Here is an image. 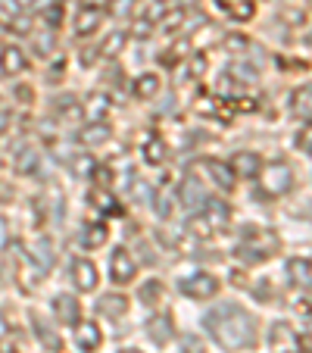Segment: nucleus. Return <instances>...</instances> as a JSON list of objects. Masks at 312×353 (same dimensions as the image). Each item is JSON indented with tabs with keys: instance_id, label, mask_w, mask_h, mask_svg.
I'll return each instance as SVG.
<instances>
[{
	"instance_id": "nucleus-1",
	"label": "nucleus",
	"mask_w": 312,
	"mask_h": 353,
	"mask_svg": "<svg viewBox=\"0 0 312 353\" xmlns=\"http://www.w3.org/2000/svg\"><path fill=\"white\" fill-rule=\"evenodd\" d=\"M203 325L209 328L216 344L225 347V350H244V347H250L256 341V319L247 310H240L238 303L213 307V313H206Z\"/></svg>"
},
{
	"instance_id": "nucleus-2",
	"label": "nucleus",
	"mask_w": 312,
	"mask_h": 353,
	"mask_svg": "<svg viewBox=\"0 0 312 353\" xmlns=\"http://www.w3.org/2000/svg\"><path fill=\"white\" fill-rule=\"evenodd\" d=\"M256 179H262L259 181V188H256L259 200H278L293 188V169L287 166V163L275 160V163H269V166L259 169Z\"/></svg>"
},
{
	"instance_id": "nucleus-3",
	"label": "nucleus",
	"mask_w": 312,
	"mask_h": 353,
	"mask_svg": "<svg viewBox=\"0 0 312 353\" xmlns=\"http://www.w3.org/2000/svg\"><path fill=\"white\" fill-rule=\"evenodd\" d=\"M275 234L272 232H262V228H244V241L238 247V256L247 263H262L272 256L275 250Z\"/></svg>"
},
{
	"instance_id": "nucleus-4",
	"label": "nucleus",
	"mask_w": 312,
	"mask_h": 353,
	"mask_svg": "<svg viewBox=\"0 0 312 353\" xmlns=\"http://www.w3.org/2000/svg\"><path fill=\"white\" fill-rule=\"evenodd\" d=\"M181 294H187L191 300H213L219 294V279L209 272H197L191 279H181Z\"/></svg>"
},
{
	"instance_id": "nucleus-5",
	"label": "nucleus",
	"mask_w": 312,
	"mask_h": 353,
	"mask_svg": "<svg viewBox=\"0 0 312 353\" xmlns=\"http://www.w3.org/2000/svg\"><path fill=\"white\" fill-rule=\"evenodd\" d=\"M134 275H138V263H134L132 250L128 247H116L113 256H110V279L116 285H128V281H134Z\"/></svg>"
},
{
	"instance_id": "nucleus-6",
	"label": "nucleus",
	"mask_w": 312,
	"mask_h": 353,
	"mask_svg": "<svg viewBox=\"0 0 312 353\" xmlns=\"http://www.w3.org/2000/svg\"><path fill=\"white\" fill-rule=\"evenodd\" d=\"M28 69V57L22 47L16 44H3L0 47V75L3 79H13V75H22Z\"/></svg>"
},
{
	"instance_id": "nucleus-7",
	"label": "nucleus",
	"mask_w": 312,
	"mask_h": 353,
	"mask_svg": "<svg viewBox=\"0 0 312 353\" xmlns=\"http://www.w3.org/2000/svg\"><path fill=\"white\" fill-rule=\"evenodd\" d=\"M269 347H272L275 353H297L300 350V338H297V332H293L287 322H275V325L269 328Z\"/></svg>"
},
{
	"instance_id": "nucleus-8",
	"label": "nucleus",
	"mask_w": 312,
	"mask_h": 353,
	"mask_svg": "<svg viewBox=\"0 0 312 353\" xmlns=\"http://www.w3.org/2000/svg\"><path fill=\"white\" fill-rule=\"evenodd\" d=\"M200 169H206V172H209V181L225 194L234 191V185H238V175L231 172V166H225V163H219V160H203Z\"/></svg>"
},
{
	"instance_id": "nucleus-9",
	"label": "nucleus",
	"mask_w": 312,
	"mask_h": 353,
	"mask_svg": "<svg viewBox=\"0 0 312 353\" xmlns=\"http://www.w3.org/2000/svg\"><path fill=\"white\" fill-rule=\"evenodd\" d=\"M200 219L206 222V225L213 228V234L219 232V228H225L228 225V207L222 203V200H213V197H206L203 203H200Z\"/></svg>"
},
{
	"instance_id": "nucleus-10",
	"label": "nucleus",
	"mask_w": 312,
	"mask_h": 353,
	"mask_svg": "<svg viewBox=\"0 0 312 353\" xmlns=\"http://www.w3.org/2000/svg\"><path fill=\"white\" fill-rule=\"evenodd\" d=\"M81 110H85V119L87 122H103L107 119V113L113 110V97L103 91H94L85 97V103H81Z\"/></svg>"
},
{
	"instance_id": "nucleus-11",
	"label": "nucleus",
	"mask_w": 312,
	"mask_h": 353,
	"mask_svg": "<svg viewBox=\"0 0 312 353\" xmlns=\"http://www.w3.org/2000/svg\"><path fill=\"white\" fill-rule=\"evenodd\" d=\"M100 22H103V7L87 3V7H81L79 16H75V34H79V38H87V34H94L100 28Z\"/></svg>"
},
{
	"instance_id": "nucleus-12",
	"label": "nucleus",
	"mask_w": 312,
	"mask_h": 353,
	"mask_svg": "<svg viewBox=\"0 0 312 353\" xmlns=\"http://www.w3.org/2000/svg\"><path fill=\"white\" fill-rule=\"evenodd\" d=\"M228 166H231V172L240 175V179H256L259 169H262V157L253 154V150H238Z\"/></svg>"
},
{
	"instance_id": "nucleus-13",
	"label": "nucleus",
	"mask_w": 312,
	"mask_h": 353,
	"mask_svg": "<svg viewBox=\"0 0 312 353\" xmlns=\"http://www.w3.org/2000/svg\"><path fill=\"white\" fill-rule=\"evenodd\" d=\"M54 316L60 319V325H79L81 307L72 294H56L54 297Z\"/></svg>"
},
{
	"instance_id": "nucleus-14",
	"label": "nucleus",
	"mask_w": 312,
	"mask_h": 353,
	"mask_svg": "<svg viewBox=\"0 0 312 353\" xmlns=\"http://www.w3.org/2000/svg\"><path fill=\"white\" fill-rule=\"evenodd\" d=\"M284 272L293 288H312V263L306 256H291L284 263Z\"/></svg>"
},
{
	"instance_id": "nucleus-15",
	"label": "nucleus",
	"mask_w": 312,
	"mask_h": 353,
	"mask_svg": "<svg viewBox=\"0 0 312 353\" xmlns=\"http://www.w3.org/2000/svg\"><path fill=\"white\" fill-rule=\"evenodd\" d=\"M75 344H79L81 353H94L103 344V334H100V328L94 322H79L75 325Z\"/></svg>"
},
{
	"instance_id": "nucleus-16",
	"label": "nucleus",
	"mask_w": 312,
	"mask_h": 353,
	"mask_svg": "<svg viewBox=\"0 0 312 353\" xmlns=\"http://www.w3.org/2000/svg\"><path fill=\"white\" fill-rule=\"evenodd\" d=\"M147 334H150L153 344H169L175 338V325H172V316L160 313V316H150L147 319Z\"/></svg>"
},
{
	"instance_id": "nucleus-17",
	"label": "nucleus",
	"mask_w": 312,
	"mask_h": 353,
	"mask_svg": "<svg viewBox=\"0 0 312 353\" xmlns=\"http://www.w3.org/2000/svg\"><path fill=\"white\" fill-rule=\"evenodd\" d=\"M13 169L19 175H34L41 169V147L34 144H25L16 150V160H13Z\"/></svg>"
},
{
	"instance_id": "nucleus-18",
	"label": "nucleus",
	"mask_w": 312,
	"mask_h": 353,
	"mask_svg": "<svg viewBox=\"0 0 312 353\" xmlns=\"http://www.w3.org/2000/svg\"><path fill=\"white\" fill-rule=\"evenodd\" d=\"M32 328H34V338L44 344V350H50V353H60L63 350V338L56 334V328L54 325H47L41 316H34L32 313Z\"/></svg>"
},
{
	"instance_id": "nucleus-19",
	"label": "nucleus",
	"mask_w": 312,
	"mask_h": 353,
	"mask_svg": "<svg viewBox=\"0 0 312 353\" xmlns=\"http://www.w3.org/2000/svg\"><path fill=\"white\" fill-rule=\"evenodd\" d=\"M110 138H113V125H107V119L103 122H87V125H81V132H79V141L85 147L107 144Z\"/></svg>"
},
{
	"instance_id": "nucleus-20",
	"label": "nucleus",
	"mask_w": 312,
	"mask_h": 353,
	"mask_svg": "<svg viewBox=\"0 0 312 353\" xmlns=\"http://www.w3.org/2000/svg\"><path fill=\"white\" fill-rule=\"evenodd\" d=\"M72 281L79 291H94L97 288V266L91 260H75L72 263Z\"/></svg>"
},
{
	"instance_id": "nucleus-21",
	"label": "nucleus",
	"mask_w": 312,
	"mask_h": 353,
	"mask_svg": "<svg viewBox=\"0 0 312 353\" xmlns=\"http://www.w3.org/2000/svg\"><path fill=\"white\" fill-rule=\"evenodd\" d=\"M97 310L103 316H107V319H122V316L128 313V297L125 294H103V297L97 300Z\"/></svg>"
},
{
	"instance_id": "nucleus-22",
	"label": "nucleus",
	"mask_w": 312,
	"mask_h": 353,
	"mask_svg": "<svg viewBox=\"0 0 312 353\" xmlns=\"http://www.w3.org/2000/svg\"><path fill=\"white\" fill-rule=\"evenodd\" d=\"M54 113L60 116L63 122H81L85 119V110H81L79 97H72V94H63V97L54 100Z\"/></svg>"
},
{
	"instance_id": "nucleus-23",
	"label": "nucleus",
	"mask_w": 312,
	"mask_h": 353,
	"mask_svg": "<svg viewBox=\"0 0 312 353\" xmlns=\"http://www.w3.org/2000/svg\"><path fill=\"white\" fill-rule=\"evenodd\" d=\"M291 113L297 119L312 122V85H300L297 91L291 94Z\"/></svg>"
},
{
	"instance_id": "nucleus-24",
	"label": "nucleus",
	"mask_w": 312,
	"mask_h": 353,
	"mask_svg": "<svg viewBox=\"0 0 312 353\" xmlns=\"http://www.w3.org/2000/svg\"><path fill=\"white\" fill-rule=\"evenodd\" d=\"M203 200H206V191H203V185H200V179L197 175H187V179L181 181V203L191 210H200Z\"/></svg>"
},
{
	"instance_id": "nucleus-25",
	"label": "nucleus",
	"mask_w": 312,
	"mask_h": 353,
	"mask_svg": "<svg viewBox=\"0 0 312 353\" xmlns=\"http://www.w3.org/2000/svg\"><path fill=\"white\" fill-rule=\"evenodd\" d=\"M107 225L103 222H85L81 225V234H79V241H81V247H87V250H94V247H103L107 244Z\"/></svg>"
},
{
	"instance_id": "nucleus-26",
	"label": "nucleus",
	"mask_w": 312,
	"mask_h": 353,
	"mask_svg": "<svg viewBox=\"0 0 312 353\" xmlns=\"http://www.w3.org/2000/svg\"><path fill=\"white\" fill-rule=\"evenodd\" d=\"M87 200H91V207L94 210H100V213H113V216H119L122 213V207H119V200L113 197V194L107 191V188H94L91 194H87Z\"/></svg>"
},
{
	"instance_id": "nucleus-27",
	"label": "nucleus",
	"mask_w": 312,
	"mask_h": 353,
	"mask_svg": "<svg viewBox=\"0 0 312 353\" xmlns=\"http://www.w3.org/2000/svg\"><path fill=\"white\" fill-rule=\"evenodd\" d=\"M160 85H163V81H160V75H156V72H141L132 91H134V97H138V100H153L156 94H160Z\"/></svg>"
},
{
	"instance_id": "nucleus-28",
	"label": "nucleus",
	"mask_w": 312,
	"mask_h": 353,
	"mask_svg": "<svg viewBox=\"0 0 312 353\" xmlns=\"http://www.w3.org/2000/svg\"><path fill=\"white\" fill-rule=\"evenodd\" d=\"M166 157H169L166 141H163L160 134H150V138H147V144H144V160L150 163V166H163V163H166Z\"/></svg>"
},
{
	"instance_id": "nucleus-29",
	"label": "nucleus",
	"mask_w": 312,
	"mask_h": 353,
	"mask_svg": "<svg viewBox=\"0 0 312 353\" xmlns=\"http://www.w3.org/2000/svg\"><path fill=\"white\" fill-rule=\"evenodd\" d=\"M94 169H97V163H94V157L87 154V150H79V154L69 160V172H72L75 179H91Z\"/></svg>"
},
{
	"instance_id": "nucleus-30",
	"label": "nucleus",
	"mask_w": 312,
	"mask_h": 353,
	"mask_svg": "<svg viewBox=\"0 0 312 353\" xmlns=\"http://www.w3.org/2000/svg\"><path fill=\"white\" fill-rule=\"evenodd\" d=\"M54 256H56V254H54V241H50V238H44V234H41V238H38V244H34V250H32V260L38 263V266L47 272V269L54 266Z\"/></svg>"
},
{
	"instance_id": "nucleus-31",
	"label": "nucleus",
	"mask_w": 312,
	"mask_h": 353,
	"mask_svg": "<svg viewBox=\"0 0 312 353\" xmlns=\"http://www.w3.org/2000/svg\"><path fill=\"white\" fill-rule=\"evenodd\" d=\"M228 75H231L238 85H253V81L259 79V69L253 66V63H244V60H238V63H231V69H228Z\"/></svg>"
},
{
	"instance_id": "nucleus-32",
	"label": "nucleus",
	"mask_w": 312,
	"mask_h": 353,
	"mask_svg": "<svg viewBox=\"0 0 312 353\" xmlns=\"http://www.w3.org/2000/svg\"><path fill=\"white\" fill-rule=\"evenodd\" d=\"M163 294H166V288H163V281H156V279L144 281V285L138 288V300H141V303H147V307H153V303H160Z\"/></svg>"
},
{
	"instance_id": "nucleus-33",
	"label": "nucleus",
	"mask_w": 312,
	"mask_h": 353,
	"mask_svg": "<svg viewBox=\"0 0 312 353\" xmlns=\"http://www.w3.org/2000/svg\"><path fill=\"white\" fill-rule=\"evenodd\" d=\"M41 26L56 32V26H63V3H50V7L41 10Z\"/></svg>"
},
{
	"instance_id": "nucleus-34",
	"label": "nucleus",
	"mask_w": 312,
	"mask_h": 353,
	"mask_svg": "<svg viewBox=\"0 0 312 353\" xmlns=\"http://www.w3.org/2000/svg\"><path fill=\"white\" fill-rule=\"evenodd\" d=\"M125 41H128V34H125V32H113L107 41H103V47H97V50H100L103 57H116V54H122Z\"/></svg>"
},
{
	"instance_id": "nucleus-35",
	"label": "nucleus",
	"mask_w": 312,
	"mask_h": 353,
	"mask_svg": "<svg viewBox=\"0 0 312 353\" xmlns=\"http://www.w3.org/2000/svg\"><path fill=\"white\" fill-rule=\"evenodd\" d=\"M54 44H56V38H54L50 28H44L41 34H34V54L38 57H50L54 54Z\"/></svg>"
},
{
	"instance_id": "nucleus-36",
	"label": "nucleus",
	"mask_w": 312,
	"mask_h": 353,
	"mask_svg": "<svg viewBox=\"0 0 312 353\" xmlns=\"http://www.w3.org/2000/svg\"><path fill=\"white\" fill-rule=\"evenodd\" d=\"M169 13V3L166 0H147V10H144V16H141V19H147V22H153V26H156V22H163V16Z\"/></svg>"
},
{
	"instance_id": "nucleus-37",
	"label": "nucleus",
	"mask_w": 312,
	"mask_h": 353,
	"mask_svg": "<svg viewBox=\"0 0 312 353\" xmlns=\"http://www.w3.org/2000/svg\"><path fill=\"white\" fill-rule=\"evenodd\" d=\"M185 57H191V41H178V44L172 47V54H163L160 60L166 63V66H175V63L185 60Z\"/></svg>"
},
{
	"instance_id": "nucleus-38",
	"label": "nucleus",
	"mask_w": 312,
	"mask_h": 353,
	"mask_svg": "<svg viewBox=\"0 0 312 353\" xmlns=\"http://www.w3.org/2000/svg\"><path fill=\"white\" fill-rule=\"evenodd\" d=\"M132 197H134V203H150V200H153V188L147 185L144 179L132 181Z\"/></svg>"
},
{
	"instance_id": "nucleus-39",
	"label": "nucleus",
	"mask_w": 312,
	"mask_h": 353,
	"mask_svg": "<svg viewBox=\"0 0 312 353\" xmlns=\"http://www.w3.org/2000/svg\"><path fill=\"white\" fill-rule=\"evenodd\" d=\"M203 69H206V57L203 54H191V57H187V63H185L187 79H197V75H203Z\"/></svg>"
},
{
	"instance_id": "nucleus-40",
	"label": "nucleus",
	"mask_w": 312,
	"mask_h": 353,
	"mask_svg": "<svg viewBox=\"0 0 312 353\" xmlns=\"http://www.w3.org/2000/svg\"><path fill=\"white\" fill-rule=\"evenodd\" d=\"M132 10H134V0H113L110 3V16L113 19H125V16H132Z\"/></svg>"
},
{
	"instance_id": "nucleus-41",
	"label": "nucleus",
	"mask_w": 312,
	"mask_h": 353,
	"mask_svg": "<svg viewBox=\"0 0 312 353\" xmlns=\"http://www.w3.org/2000/svg\"><path fill=\"white\" fill-rule=\"evenodd\" d=\"M253 10H256V7H253V0H238V3H234L228 13H231L234 19L244 22V19H250V16H253Z\"/></svg>"
},
{
	"instance_id": "nucleus-42",
	"label": "nucleus",
	"mask_w": 312,
	"mask_h": 353,
	"mask_svg": "<svg viewBox=\"0 0 312 353\" xmlns=\"http://www.w3.org/2000/svg\"><path fill=\"white\" fill-rule=\"evenodd\" d=\"M178 22H185V10H169V13L166 16H163V22H160V26L163 28H166V32H172V28H178Z\"/></svg>"
},
{
	"instance_id": "nucleus-43",
	"label": "nucleus",
	"mask_w": 312,
	"mask_h": 353,
	"mask_svg": "<svg viewBox=\"0 0 312 353\" xmlns=\"http://www.w3.org/2000/svg\"><path fill=\"white\" fill-rule=\"evenodd\" d=\"M225 47H228V50H234V54H244L247 47H250V41H247L244 34H228V38H225Z\"/></svg>"
},
{
	"instance_id": "nucleus-44",
	"label": "nucleus",
	"mask_w": 312,
	"mask_h": 353,
	"mask_svg": "<svg viewBox=\"0 0 312 353\" xmlns=\"http://www.w3.org/2000/svg\"><path fill=\"white\" fill-rule=\"evenodd\" d=\"M181 347H185V353H206L203 341H200L197 334H185V341H181Z\"/></svg>"
},
{
	"instance_id": "nucleus-45",
	"label": "nucleus",
	"mask_w": 312,
	"mask_h": 353,
	"mask_svg": "<svg viewBox=\"0 0 312 353\" xmlns=\"http://www.w3.org/2000/svg\"><path fill=\"white\" fill-rule=\"evenodd\" d=\"M63 72H66V60H54V66H50V72H47V81H50V85H56V81L63 79Z\"/></svg>"
},
{
	"instance_id": "nucleus-46",
	"label": "nucleus",
	"mask_w": 312,
	"mask_h": 353,
	"mask_svg": "<svg viewBox=\"0 0 312 353\" xmlns=\"http://www.w3.org/2000/svg\"><path fill=\"white\" fill-rule=\"evenodd\" d=\"M297 144H300V150H303V154H309V157H312V125H309V128H303V132H300Z\"/></svg>"
},
{
	"instance_id": "nucleus-47",
	"label": "nucleus",
	"mask_w": 312,
	"mask_h": 353,
	"mask_svg": "<svg viewBox=\"0 0 312 353\" xmlns=\"http://www.w3.org/2000/svg\"><path fill=\"white\" fill-rule=\"evenodd\" d=\"M97 57H100L97 47H85V50L79 54V60H81V66H94V63H97Z\"/></svg>"
},
{
	"instance_id": "nucleus-48",
	"label": "nucleus",
	"mask_w": 312,
	"mask_h": 353,
	"mask_svg": "<svg viewBox=\"0 0 312 353\" xmlns=\"http://www.w3.org/2000/svg\"><path fill=\"white\" fill-rule=\"evenodd\" d=\"M10 122H13V110H10L7 103H0V134H7Z\"/></svg>"
},
{
	"instance_id": "nucleus-49",
	"label": "nucleus",
	"mask_w": 312,
	"mask_h": 353,
	"mask_svg": "<svg viewBox=\"0 0 312 353\" xmlns=\"http://www.w3.org/2000/svg\"><path fill=\"white\" fill-rule=\"evenodd\" d=\"M150 34H153V22H147V19L134 22V38H150Z\"/></svg>"
},
{
	"instance_id": "nucleus-50",
	"label": "nucleus",
	"mask_w": 312,
	"mask_h": 353,
	"mask_svg": "<svg viewBox=\"0 0 312 353\" xmlns=\"http://www.w3.org/2000/svg\"><path fill=\"white\" fill-rule=\"evenodd\" d=\"M156 203H153V210H156V216L160 219H169V213H172V207H169V200L166 197H153Z\"/></svg>"
},
{
	"instance_id": "nucleus-51",
	"label": "nucleus",
	"mask_w": 312,
	"mask_h": 353,
	"mask_svg": "<svg viewBox=\"0 0 312 353\" xmlns=\"http://www.w3.org/2000/svg\"><path fill=\"white\" fill-rule=\"evenodd\" d=\"M91 179H97V188H107L110 181H113V172H110V169H100V166H97Z\"/></svg>"
},
{
	"instance_id": "nucleus-52",
	"label": "nucleus",
	"mask_w": 312,
	"mask_h": 353,
	"mask_svg": "<svg viewBox=\"0 0 312 353\" xmlns=\"http://www.w3.org/2000/svg\"><path fill=\"white\" fill-rule=\"evenodd\" d=\"M107 81H113V85H122V69L119 66H110L107 69Z\"/></svg>"
},
{
	"instance_id": "nucleus-53",
	"label": "nucleus",
	"mask_w": 312,
	"mask_h": 353,
	"mask_svg": "<svg viewBox=\"0 0 312 353\" xmlns=\"http://www.w3.org/2000/svg\"><path fill=\"white\" fill-rule=\"evenodd\" d=\"M10 338V322H7V316L0 313V341H7Z\"/></svg>"
},
{
	"instance_id": "nucleus-54",
	"label": "nucleus",
	"mask_w": 312,
	"mask_h": 353,
	"mask_svg": "<svg viewBox=\"0 0 312 353\" xmlns=\"http://www.w3.org/2000/svg\"><path fill=\"white\" fill-rule=\"evenodd\" d=\"M13 3H16V10H19V13H28V10H32L38 0H13Z\"/></svg>"
},
{
	"instance_id": "nucleus-55",
	"label": "nucleus",
	"mask_w": 312,
	"mask_h": 353,
	"mask_svg": "<svg viewBox=\"0 0 312 353\" xmlns=\"http://www.w3.org/2000/svg\"><path fill=\"white\" fill-rule=\"evenodd\" d=\"M119 353H141V350H134V347H125V350H119Z\"/></svg>"
},
{
	"instance_id": "nucleus-56",
	"label": "nucleus",
	"mask_w": 312,
	"mask_h": 353,
	"mask_svg": "<svg viewBox=\"0 0 312 353\" xmlns=\"http://www.w3.org/2000/svg\"><path fill=\"white\" fill-rule=\"evenodd\" d=\"M0 353H10V350H0Z\"/></svg>"
},
{
	"instance_id": "nucleus-57",
	"label": "nucleus",
	"mask_w": 312,
	"mask_h": 353,
	"mask_svg": "<svg viewBox=\"0 0 312 353\" xmlns=\"http://www.w3.org/2000/svg\"><path fill=\"white\" fill-rule=\"evenodd\" d=\"M166 3H169V0H166Z\"/></svg>"
}]
</instances>
